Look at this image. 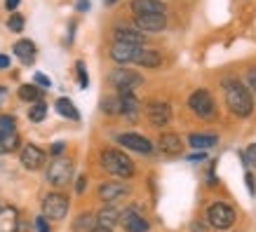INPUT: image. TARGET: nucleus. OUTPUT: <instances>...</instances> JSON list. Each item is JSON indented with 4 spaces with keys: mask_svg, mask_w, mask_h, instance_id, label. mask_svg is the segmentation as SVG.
<instances>
[{
    "mask_svg": "<svg viewBox=\"0 0 256 232\" xmlns=\"http://www.w3.org/2000/svg\"><path fill=\"white\" fill-rule=\"evenodd\" d=\"M224 87H226V103H228L230 113L238 117L252 115L254 101H252V94H249L247 87L242 85V82H238V80H226Z\"/></svg>",
    "mask_w": 256,
    "mask_h": 232,
    "instance_id": "obj_1",
    "label": "nucleus"
},
{
    "mask_svg": "<svg viewBox=\"0 0 256 232\" xmlns=\"http://www.w3.org/2000/svg\"><path fill=\"white\" fill-rule=\"evenodd\" d=\"M101 164L108 174H113L118 178H130L134 174V162L122 150H116V148H108V150L101 153Z\"/></svg>",
    "mask_w": 256,
    "mask_h": 232,
    "instance_id": "obj_2",
    "label": "nucleus"
},
{
    "mask_svg": "<svg viewBox=\"0 0 256 232\" xmlns=\"http://www.w3.org/2000/svg\"><path fill=\"white\" fill-rule=\"evenodd\" d=\"M188 106H190V110H193L198 117H202V120H212L214 113H216L214 99H212V94L207 92V89H198V92L190 94Z\"/></svg>",
    "mask_w": 256,
    "mask_h": 232,
    "instance_id": "obj_3",
    "label": "nucleus"
},
{
    "mask_svg": "<svg viewBox=\"0 0 256 232\" xmlns=\"http://www.w3.org/2000/svg\"><path fill=\"white\" fill-rule=\"evenodd\" d=\"M42 214L50 221H62L68 214V197L62 193H50L42 202Z\"/></svg>",
    "mask_w": 256,
    "mask_h": 232,
    "instance_id": "obj_4",
    "label": "nucleus"
},
{
    "mask_svg": "<svg viewBox=\"0 0 256 232\" xmlns=\"http://www.w3.org/2000/svg\"><path fill=\"white\" fill-rule=\"evenodd\" d=\"M73 176V164L66 157H56L54 162L47 167V181L54 188H64Z\"/></svg>",
    "mask_w": 256,
    "mask_h": 232,
    "instance_id": "obj_5",
    "label": "nucleus"
},
{
    "mask_svg": "<svg viewBox=\"0 0 256 232\" xmlns=\"http://www.w3.org/2000/svg\"><path fill=\"white\" fill-rule=\"evenodd\" d=\"M207 221L216 230H228L235 223V211L230 207H226V204H212L207 209Z\"/></svg>",
    "mask_w": 256,
    "mask_h": 232,
    "instance_id": "obj_6",
    "label": "nucleus"
},
{
    "mask_svg": "<svg viewBox=\"0 0 256 232\" xmlns=\"http://www.w3.org/2000/svg\"><path fill=\"white\" fill-rule=\"evenodd\" d=\"M110 85L116 89H134V87L144 85V77L136 73V70H127V68H118L110 73Z\"/></svg>",
    "mask_w": 256,
    "mask_h": 232,
    "instance_id": "obj_7",
    "label": "nucleus"
},
{
    "mask_svg": "<svg viewBox=\"0 0 256 232\" xmlns=\"http://www.w3.org/2000/svg\"><path fill=\"white\" fill-rule=\"evenodd\" d=\"M118 99H120V115L127 120H136L141 110L139 99L134 96V89H118Z\"/></svg>",
    "mask_w": 256,
    "mask_h": 232,
    "instance_id": "obj_8",
    "label": "nucleus"
},
{
    "mask_svg": "<svg viewBox=\"0 0 256 232\" xmlns=\"http://www.w3.org/2000/svg\"><path fill=\"white\" fill-rule=\"evenodd\" d=\"M134 26H136L141 33H160V31H164V26H167V16L160 14V12H158V14H136Z\"/></svg>",
    "mask_w": 256,
    "mask_h": 232,
    "instance_id": "obj_9",
    "label": "nucleus"
},
{
    "mask_svg": "<svg viewBox=\"0 0 256 232\" xmlns=\"http://www.w3.org/2000/svg\"><path fill=\"white\" fill-rule=\"evenodd\" d=\"M118 143L124 148H130V150H134V153H141V155L153 153V143H150L146 136H141V134H132V132L120 134V136H118Z\"/></svg>",
    "mask_w": 256,
    "mask_h": 232,
    "instance_id": "obj_10",
    "label": "nucleus"
},
{
    "mask_svg": "<svg viewBox=\"0 0 256 232\" xmlns=\"http://www.w3.org/2000/svg\"><path fill=\"white\" fill-rule=\"evenodd\" d=\"M148 120L150 124H156V127H167L172 120V108L170 103H162V101H153V103H148Z\"/></svg>",
    "mask_w": 256,
    "mask_h": 232,
    "instance_id": "obj_11",
    "label": "nucleus"
},
{
    "mask_svg": "<svg viewBox=\"0 0 256 232\" xmlns=\"http://www.w3.org/2000/svg\"><path fill=\"white\" fill-rule=\"evenodd\" d=\"M118 223L122 225L127 232H146L148 230V221L144 216H141L139 211H134V209H127L120 214V221Z\"/></svg>",
    "mask_w": 256,
    "mask_h": 232,
    "instance_id": "obj_12",
    "label": "nucleus"
},
{
    "mask_svg": "<svg viewBox=\"0 0 256 232\" xmlns=\"http://www.w3.org/2000/svg\"><path fill=\"white\" fill-rule=\"evenodd\" d=\"M141 45H130V42H116L110 47V59L118 63H132L139 54Z\"/></svg>",
    "mask_w": 256,
    "mask_h": 232,
    "instance_id": "obj_13",
    "label": "nucleus"
},
{
    "mask_svg": "<svg viewBox=\"0 0 256 232\" xmlns=\"http://www.w3.org/2000/svg\"><path fill=\"white\" fill-rule=\"evenodd\" d=\"M19 157H22V164H24V167H26V169H31V171L40 169V167L45 164V153H42L38 146H33V143L24 146Z\"/></svg>",
    "mask_w": 256,
    "mask_h": 232,
    "instance_id": "obj_14",
    "label": "nucleus"
},
{
    "mask_svg": "<svg viewBox=\"0 0 256 232\" xmlns=\"http://www.w3.org/2000/svg\"><path fill=\"white\" fill-rule=\"evenodd\" d=\"M0 232H19V211L14 207L0 209Z\"/></svg>",
    "mask_w": 256,
    "mask_h": 232,
    "instance_id": "obj_15",
    "label": "nucleus"
},
{
    "mask_svg": "<svg viewBox=\"0 0 256 232\" xmlns=\"http://www.w3.org/2000/svg\"><path fill=\"white\" fill-rule=\"evenodd\" d=\"M164 2L160 0H132V12L134 14H164Z\"/></svg>",
    "mask_w": 256,
    "mask_h": 232,
    "instance_id": "obj_16",
    "label": "nucleus"
},
{
    "mask_svg": "<svg viewBox=\"0 0 256 232\" xmlns=\"http://www.w3.org/2000/svg\"><path fill=\"white\" fill-rule=\"evenodd\" d=\"M12 52L22 59V63H33V61H36V52H38V49H36V42L22 38V40H16V42H14Z\"/></svg>",
    "mask_w": 256,
    "mask_h": 232,
    "instance_id": "obj_17",
    "label": "nucleus"
},
{
    "mask_svg": "<svg viewBox=\"0 0 256 232\" xmlns=\"http://www.w3.org/2000/svg\"><path fill=\"white\" fill-rule=\"evenodd\" d=\"M113 33H116V42H130V45H144V42H146V35H144L139 28H124V26H118Z\"/></svg>",
    "mask_w": 256,
    "mask_h": 232,
    "instance_id": "obj_18",
    "label": "nucleus"
},
{
    "mask_svg": "<svg viewBox=\"0 0 256 232\" xmlns=\"http://www.w3.org/2000/svg\"><path fill=\"white\" fill-rule=\"evenodd\" d=\"M127 190H130V188L124 186V183H104V186L99 188V197L104 202L113 204V202L120 200L122 195H127Z\"/></svg>",
    "mask_w": 256,
    "mask_h": 232,
    "instance_id": "obj_19",
    "label": "nucleus"
},
{
    "mask_svg": "<svg viewBox=\"0 0 256 232\" xmlns=\"http://www.w3.org/2000/svg\"><path fill=\"white\" fill-rule=\"evenodd\" d=\"M134 63H139L144 68H158V66L162 63V56H160L158 49H144V47H141L136 59H134Z\"/></svg>",
    "mask_w": 256,
    "mask_h": 232,
    "instance_id": "obj_20",
    "label": "nucleus"
},
{
    "mask_svg": "<svg viewBox=\"0 0 256 232\" xmlns=\"http://www.w3.org/2000/svg\"><path fill=\"white\" fill-rule=\"evenodd\" d=\"M158 146L160 150L167 155H178L181 153V139H178L176 134H160V139H158Z\"/></svg>",
    "mask_w": 256,
    "mask_h": 232,
    "instance_id": "obj_21",
    "label": "nucleus"
},
{
    "mask_svg": "<svg viewBox=\"0 0 256 232\" xmlns=\"http://www.w3.org/2000/svg\"><path fill=\"white\" fill-rule=\"evenodd\" d=\"M54 108H56V113H59L62 117H68V120H76V122L80 120V113H78V108H76V103H73L70 99H66V96L56 99Z\"/></svg>",
    "mask_w": 256,
    "mask_h": 232,
    "instance_id": "obj_22",
    "label": "nucleus"
},
{
    "mask_svg": "<svg viewBox=\"0 0 256 232\" xmlns=\"http://www.w3.org/2000/svg\"><path fill=\"white\" fill-rule=\"evenodd\" d=\"M188 143H190L195 150H198V148H200V150H207V148L216 146L218 139L214 134H190V136H188Z\"/></svg>",
    "mask_w": 256,
    "mask_h": 232,
    "instance_id": "obj_23",
    "label": "nucleus"
},
{
    "mask_svg": "<svg viewBox=\"0 0 256 232\" xmlns=\"http://www.w3.org/2000/svg\"><path fill=\"white\" fill-rule=\"evenodd\" d=\"M118 221H120V211H118L113 204H108L106 209H101L99 214H96V223H99V225H106V228L116 225Z\"/></svg>",
    "mask_w": 256,
    "mask_h": 232,
    "instance_id": "obj_24",
    "label": "nucleus"
},
{
    "mask_svg": "<svg viewBox=\"0 0 256 232\" xmlns=\"http://www.w3.org/2000/svg\"><path fill=\"white\" fill-rule=\"evenodd\" d=\"M42 92L45 89H38V85H22L19 87V99L28 101V103H36V101L42 99Z\"/></svg>",
    "mask_w": 256,
    "mask_h": 232,
    "instance_id": "obj_25",
    "label": "nucleus"
},
{
    "mask_svg": "<svg viewBox=\"0 0 256 232\" xmlns=\"http://www.w3.org/2000/svg\"><path fill=\"white\" fill-rule=\"evenodd\" d=\"M94 225H96V216H94V214H82V216L76 218L73 232H90Z\"/></svg>",
    "mask_w": 256,
    "mask_h": 232,
    "instance_id": "obj_26",
    "label": "nucleus"
},
{
    "mask_svg": "<svg viewBox=\"0 0 256 232\" xmlns=\"http://www.w3.org/2000/svg\"><path fill=\"white\" fill-rule=\"evenodd\" d=\"M19 143H22V139H19L16 132H12L10 136H5V139H0V155L14 153L16 148H19Z\"/></svg>",
    "mask_w": 256,
    "mask_h": 232,
    "instance_id": "obj_27",
    "label": "nucleus"
},
{
    "mask_svg": "<svg viewBox=\"0 0 256 232\" xmlns=\"http://www.w3.org/2000/svg\"><path fill=\"white\" fill-rule=\"evenodd\" d=\"M28 117H31V122H42V120L47 117V103L45 101H36L33 108L28 110Z\"/></svg>",
    "mask_w": 256,
    "mask_h": 232,
    "instance_id": "obj_28",
    "label": "nucleus"
},
{
    "mask_svg": "<svg viewBox=\"0 0 256 232\" xmlns=\"http://www.w3.org/2000/svg\"><path fill=\"white\" fill-rule=\"evenodd\" d=\"M14 127H16V120L12 115H0V139H5L12 132H16Z\"/></svg>",
    "mask_w": 256,
    "mask_h": 232,
    "instance_id": "obj_29",
    "label": "nucleus"
},
{
    "mask_svg": "<svg viewBox=\"0 0 256 232\" xmlns=\"http://www.w3.org/2000/svg\"><path fill=\"white\" fill-rule=\"evenodd\" d=\"M101 110L108 113V115H118V113H120V99H118V96H106V99H101Z\"/></svg>",
    "mask_w": 256,
    "mask_h": 232,
    "instance_id": "obj_30",
    "label": "nucleus"
},
{
    "mask_svg": "<svg viewBox=\"0 0 256 232\" xmlns=\"http://www.w3.org/2000/svg\"><path fill=\"white\" fill-rule=\"evenodd\" d=\"M24 23H26V21H24L22 14H16V12H14V14H10L8 26H10V31H12V33H22L24 31Z\"/></svg>",
    "mask_w": 256,
    "mask_h": 232,
    "instance_id": "obj_31",
    "label": "nucleus"
},
{
    "mask_svg": "<svg viewBox=\"0 0 256 232\" xmlns=\"http://www.w3.org/2000/svg\"><path fill=\"white\" fill-rule=\"evenodd\" d=\"M242 162L247 164V167H254L256 169V143H252V146L242 153Z\"/></svg>",
    "mask_w": 256,
    "mask_h": 232,
    "instance_id": "obj_32",
    "label": "nucleus"
},
{
    "mask_svg": "<svg viewBox=\"0 0 256 232\" xmlns=\"http://www.w3.org/2000/svg\"><path fill=\"white\" fill-rule=\"evenodd\" d=\"M76 70H78V85L82 87V89H87V85H90V77H87L85 61H78V63H76Z\"/></svg>",
    "mask_w": 256,
    "mask_h": 232,
    "instance_id": "obj_33",
    "label": "nucleus"
},
{
    "mask_svg": "<svg viewBox=\"0 0 256 232\" xmlns=\"http://www.w3.org/2000/svg\"><path fill=\"white\" fill-rule=\"evenodd\" d=\"M33 80H36V85L45 87V89H50V87H52V80H50L47 75H42V73H36V77H33Z\"/></svg>",
    "mask_w": 256,
    "mask_h": 232,
    "instance_id": "obj_34",
    "label": "nucleus"
},
{
    "mask_svg": "<svg viewBox=\"0 0 256 232\" xmlns=\"http://www.w3.org/2000/svg\"><path fill=\"white\" fill-rule=\"evenodd\" d=\"M36 230H38V232H50V225H47V218L45 216L36 218Z\"/></svg>",
    "mask_w": 256,
    "mask_h": 232,
    "instance_id": "obj_35",
    "label": "nucleus"
},
{
    "mask_svg": "<svg viewBox=\"0 0 256 232\" xmlns=\"http://www.w3.org/2000/svg\"><path fill=\"white\" fill-rule=\"evenodd\" d=\"M247 82H249V87H252V89H256V68L247 73Z\"/></svg>",
    "mask_w": 256,
    "mask_h": 232,
    "instance_id": "obj_36",
    "label": "nucleus"
},
{
    "mask_svg": "<svg viewBox=\"0 0 256 232\" xmlns=\"http://www.w3.org/2000/svg\"><path fill=\"white\" fill-rule=\"evenodd\" d=\"M244 181H247L249 193H252V195H256V186H254V178H252V174H247V176H244Z\"/></svg>",
    "mask_w": 256,
    "mask_h": 232,
    "instance_id": "obj_37",
    "label": "nucleus"
},
{
    "mask_svg": "<svg viewBox=\"0 0 256 232\" xmlns=\"http://www.w3.org/2000/svg\"><path fill=\"white\" fill-rule=\"evenodd\" d=\"M76 9H78V12H87V9H90V0H78Z\"/></svg>",
    "mask_w": 256,
    "mask_h": 232,
    "instance_id": "obj_38",
    "label": "nucleus"
},
{
    "mask_svg": "<svg viewBox=\"0 0 256 232\" xmlns=\"http://www.w3.org/2000/svg\"><path fill=\"white\" fill-rule=\"evenodd\" d=\"M85 188H87V178H85V176H80V178H78V183H76V190H78V193H82Z\"/></svg>",
    "mask_w": 256,
    "mask_h": 232,
    "instance_id": "obj_39",
    "label": "nucleus"
},
{
    "mask_svg": "<svg viewBox=\"0 0 256 232\" xmlns=\"http://www.w3.org/2000/svg\"><path fill=\"white\" fill-rule=\"evenodd\" d=\"M19 2H22V0H5V7H8L10 12H14V9L19 7Z\"/></svg>",
    "mask_w": 256,
    "mask_h": 232,
    "instance_id": "obj_40",
    "label": "nucleus"
},
{
    "mask_svg": "<svg viewBox=\"0 0 256 232\" xmlns=\"http://www.w3.org/2000/svg\"><path fill=\"white\" fill-rule=\"evenodd\" d=\"M10 68V56L8 54H0V70Z\"/></svg>",
    "mask_w": 256,
    "mask_h": 232,
    "instance_id": "obj_41",
    "label": "nucleus"
},
{
    "mask_svg": "<svg viewBox=\"0 0 256 232\" xmlns=\"http://www.w3.org/2000/svg\"><path fill=\"white\" fill-rule=\"evenodd\" d=\"M62 153H64V143L59 141V143H54V146H52V155H62Z\"/></svg>",
    "mask_w": 256,
    "mask_h": 232,
    "instance_id": "obj_42",
    "label": "nucleus"
},
{
    "mask_svg": "<svg viewBox=\"0 0 256 232\" xmlns=\"http://www.w3.org/2000/svg\"><path fill=\"white\" fill-rule=\"evenodd\" d=\"M90 232H113V230H110V228H106V225H94Z\"/></svg>",
    "mask_w": 256,
    "mask_h": 232,
    "instance_id": "obj_43",
    "label": "nucleus"
},
{
    "mask_svg": "<svg viewBox=\"0 0 256 232\" xmlns=\"http://www.w3.org/2000/svg\"><path fill=\"white\" fill-rule=\"evenodd\" d=\"M188 160H190V162H200V160H204V155H202V153H198V155H190Z\"/></svg>",
    "mask_w": 256,
    "mask_h": 232,
    "instance_id": "obj_44",
    "label": "nucleus"
},
{
    "mask_svg": "<svg viewBox=\"0 0 256 232\" xmlns=\"http://www.w3.org/2000/svg\"><path fill=\"white\" fill-rule=\"evenodd\" d=\"M5 96H8V89H5V87H0V106H2V101H5Z\"/></svg>",
    "mask_w": 256,
    "mask_h": 232,
    "instance_id": "obj_45",
    "label": "nucleus"
},
{
    "mask_svg": "<svg viewBox=\"0 0 256 232\" xmlns=\"http://www.w3.org/2000/svg\"><path fill=\"white\" fill-rule=\"evenodd\" d=\"M113 2H118V0H106V5H113Z\"/></svg>",
    "mask_w": 256,
    "mask_h": 232,
    "instance_id": "obj_46",
    "label": "nucleus"
}]
</instances>
